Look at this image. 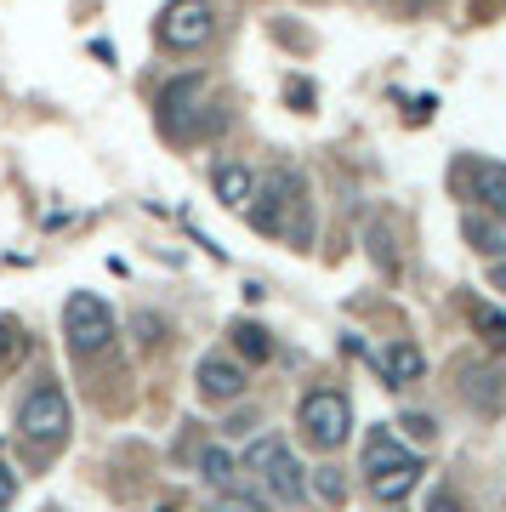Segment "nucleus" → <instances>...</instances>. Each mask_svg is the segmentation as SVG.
<instances>
[{"mask_svg":"<svg viewBox=\"0 0 506 512\" xmlns=\"http://www.w3.org/2000/svg\"><path fill=\"white\" fill-rule=\"evenodd\" d=\"M63 336H69V353L74 359H97V353L114 348V313L103 296L91 291H74L63 302Z\"/></svg>","mask_w":506,"mask_h":512,"instance_id":"nucleus-3","label":"nucleus"},{"mask_svg":"<svg viewBox=\"0 0 506 512\" xmlns=\"http://www.w3.org/2000/svg\"><path fill=\"white\" fill-rule=\"evenodd\" d=\"M467 239H472V251H484V256H506V217H495V211H467Z\"/></svg>","mask_w":506,"mask_h":512,"instance_id":"nucleus-13","label":"nucleus"},{"mask_svg":"<svg viewBox=\"0 0 506 512\" xmlns=\"http://www.w3.org/2000/svg\"><path fill=\"white\" fill-rule=\"evenodd\" d=\"M228 336H234V348H239V359H245V365H262V359H273V336H268L262 325H251V319H239Z\"/></svg>","mask_w":506,"mask_h":512,"instance_id":"nucleus-16","label":"nucleus"},{"mask_svg":"<svg viewBox=\"0 0 506 512\" xmlns=\"http://www.w3.org/2000/svg\"><path fill=\"white\" fill-rule=\"evenodd\" d=\"M211 35H217L211 0H171L160 12V46L165 52H199Z\"/></svg>","mask_w":506,"mask_h":512,"instance_id":"nucleus-6","label":"nucleus"},{"mask_svg":"<svg viewBox=\"0 0 506 512\" xmlns=\"http://www.w3.org/2000/svg\"><path fill=\"white\" fill-rule=\"evenodd\" d=\"M222 512H262V501H251V495H239V490H222Z\"/></svg>","mask_w":506,"mask_h":512,"instance_id":"nucleus-20","label":"nucleus"},{"mask_svg":"<svg viewBox=\"0 0 506 512\" xmlns=\"http://www.w3.org/2000/svg\"><path fill=\"white\" fill-rule=\"evenodd\" d=\"M0 359H18V325L12 319L0 325Z\"/></svg>","mask_w":506,"mask_h":512,"instance_id":"nucleus-22","label":"nucleus"},{"mask_svg":"<svg viewBox=\"0 0 506 512\" xmlns=\"http://www.w3.org/2000/svg\"><path fill=\"white\" fill-rule=\"evenodd\" d=\"M461 177H467V194L478 200V211L506 217V165L501 160H472Z\"/></svg>","mask_w":506,"mask_h":512,"instance_id":"nucleus-9","label":"nucleus"},{"mask_svg":"<svg viewBox=\"0 0 506 512\" xmlns=\"http://www.w3.org/2000/svg\"><path fill=\"white\" fill-rule=\"evenodd\" d=\"M427 370V359H421L416 342H393L387 348V359H381V376H387V387H410Z\"/></svg>","mask_w":506,"mask_h":512,"instance_id":"nucleus-14","label":"nucleus"},{"mask_svg":"<svg viewBox=\"0 0 506 512\" xmlns=\"http://www.w3.org/2000/svg\"><path fill=\"white\" fill-rule=\"evenodd\" d=\"M18 501V473H12V461L0 456V507H12Z\"/></svg>","mask_w":506,"mask_h":512,"instance_id":"nucleus-19","label":"nucleus"},{"mask_svg":"<svg viewBox=\"0 0 506 512\" xmlns=\"http://www.w3.org/2000/svg\"><path fill=\"white\" fill-rule=\"evenodd\" d=\"M308 490L319 495V501H325V507H342V501H347V478L336 473V467H319V473L308 478Z\"/></svg>","mask_w":506,"mask_h":512,"instance_id":"nucleus-18","label":"nucleus"},{"mask_svg":"<svg viewBox=\"0 0 506 512\" xmlns=\"http://www.w3.org/2000/svg\"><path fill=\"white\" fill-rule=\"evenodd\" d=\"M467 313H472V325L484 330V342H489V348H501V353H506V313H495L489 302H472Z\"/></svg>","mask_w":506,"mask_h":512,"instance_id":"nucleus-17","label":"nucleus"},{"mask_svg":"<svg viewBox=\"0 0 506 512\" xmlns=\"http://www.w3.org/2000/svg\"><path fill=\"white\" fill-rule=\"evenodd\" d=\"M211 188H217V200H222V205H234V211H245V200L256 194V177H251V165L222 160L217 171H211Z\"/></svg>","mask_w":506,"mask_h":512,"instance_id":"nucleus-12","label":"nucleus"},{"mask_svg":"<svg viewBox=\"0 0 506 512\" xmlns=\"http://www.w3.org/2000/svg\"><path fill=\"white\" fill-rule=\"evenodd\" d=\"M160 512H177V507H160Z\"/></svg>","mask_w":506,"mask_h":512,"instance_id":"nucleus-25","label":"nucleus"},{"mask_svg":"<svg viewBox=\"0 0 506 512\" xmlns=\"http://www.w3.org/2000/svg\"><path fill=\"white\" fill-rule=\"evenodd\" d=\"M489 279H495V291H506V268H495V274H489Z\"/></svg>","mask_w":506,"mask_h":512,"instance_id":"nucleus-24","label":"nucleus"},{"mask_svg":"<svg viewBox=\"0 0 506 512\" xmlns=\"http://www.w3.org/2000/svg\"><path fill=\"white\" fill-rule=\"evenodd\" d=\"M296 427H302V439H308L313 450H342L347 433H353V404H347V393H336V387H319V393L302 399Z\"/></svg>","mask_w":506,"mask_h":512,"instance_id":"nucleus-4","label":"nucleus"},{"mask_svg":"<svg viewBox=\"0 0 506 512\" xmlns=\"http://www.w3.org/2000/svg\"><path fill=\"white\" fill-rule=\"evenodd\" d=\"M194 382H199V399L205 404H234L245 393V365L228 359V353H205L194 370Z\"/></svg>","mask_w":506,"mask_h":512,"instance_id":"nucleus-8","label":"nucleus"},{"mask_svg":"<svg viewBox=\"0 0 506 512\" xmlns=\"http://www.w3.org/2000/svg\"><path fill=\"white\" fill-rule=\"evenodd\" d=\"M364 484H370V495H376V501L398 507V501L421 484V461L410 456V450H404L387 427H376V433L364 439Z\"/></svg>","mask_w":506,"mask_h":512,"instance_id":"nucleus-1","label":"nucleus"},{"mask_svg":"<svg viewBox=\"0 0 506 512\" xmlns=\"http://www.w3.org/2000/svg\"><path fill=\"white\" fill-rule=\"evenodd\" d=\"M205 97V80L199 74H188V80H171L160 92V120H165V131H177V120H182V131H188V114H194V103Z\"/></svg>","mask_w":506,"mask_h":512,"instance_id":"nucleus-11","label":"nucleus"},{"mask_svg":"<svg viewBox=\"0 0 506 512\" xmlns=\"http://www.w3.org/2000/svg\"><path fill=\"white\" fill-rule=\"evenodd\" d=\"M199 478L211 484V490H234V478H239V461L228 444H211V450H199Z\"/></svg>","mask_w":506,"mask_h":512,"instance_id":"nucleus-15","label":"nucleus"},{"mask_svg":"<svg viewBox=\"0 0 506 512\" xmlns=\"http://www.w3.org/2000/svg\"><path fill=\"white\" fill-rule=\"evenodd\" d=\"M69 427H74V416H69V393L57 382H40V387H29L23 393V404H18V433L35 450H57V444L69 439Z\"/></svg>","mask_w":506,"mask_h":512,"instance_id":"nucleus-2","label":"nucleus"},{"mask_svg":"<svg viewBox=\"0 0 506 512\" xmlns=\"http://www.w3.org/2000/svg\"><path fill=\"white\" fill-rule=\"evenodd\" d=\"M461 387H467V404H472V410H484V416H501V410H506V370L472 365Z\"/></svg>","mask_w":506,"mask_h":512,"instance_id":"nucleus-10","label":"nucleus"},{"mask_svg":"<svg viewBox=\"0 0 506 512\" xmlns=\"http://www.w3.org/2000/svg\"><path fill=\"white\" fill-rule=\"evenodd\" d=\"M290 205H302V177H296V171H273L268 183H262V194L245 200V211H251L256 234H285Z\"/></svg>","mask_w":506,"mask_h":512,"instance_id":"nucleus-7","label":"nucleus"},{"mask_svg":"<svg viewBox=\"0 0 506 512\" xmlns=\"http://www.w3.org/2000/svg\"><path fill=\"white\" fill-rule=\"evenodd\" d=\"M427 512H467V507H461L450 490H433V495H427Z\"/></svg>","mask_w":506,"mask_h":512,"instance_id":"nucleus-21","label":"nucleus"},{"mask_svg":"<svg viewBox=\"0 0 506 512\" xmlns=\"http://www.w3.org/2000/svg\"><path fill=\"white\" fill-rule=\"evenodd\" d=\"M245 467H251L262 484L273 490V501H285V507H296L302 495H308V478H302V461L290 456V444L285 439H256L251 450H245Z\"/></svg>","mask_w":506,"mask_h":512,"instance_id":"nucleus-5","label":"nucleus"},{"mask_svg":"<svg viewBox=\"0 0 506 512\" xmlns=\"http://www.w3.org/2000/svg\"><path fill=\"white\" fill-rule=\"evenodd\" d=\"M404 427H410L416 439H427V444H433V416H404Z\"/></svg>","mask_w":506,"mask_h":512,"instance_id":"nucleus-23","label":"nucleus"}]
</instances>
